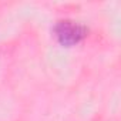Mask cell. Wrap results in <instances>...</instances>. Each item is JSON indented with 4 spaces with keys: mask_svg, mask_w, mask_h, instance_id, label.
I'll return each instance as SVG.
<instances>
[{
    "mask_svg": "<svg viewBox=\"0 0 121 121\" xmlns=\"http://www.w3.org/2000/svg\"><path fill=\"white\" fill-rule=\"evenodd\" d=\"M54 31H56L58 41L64 46H73V44L78 43L86 36V27H83L81 24H77L71 20L58 22Z\"/></svg>",
    "mask_w": 121,
    "mask_h": 121,
    "instance_id": "obj_1",
    "label": "cell"
}]
</instances>
